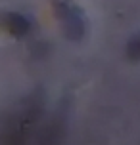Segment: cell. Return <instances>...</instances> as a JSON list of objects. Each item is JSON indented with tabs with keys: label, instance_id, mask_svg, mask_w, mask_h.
<instances>
[{
	"label": "cell",
	"instance_id": "obj_2",
	"mask_svg": "<svg viewBox=\"0 0 140 145\" xmlns=\"http://www.w3.org/2000/svg\"><path fill=\"white\" fill-rule=\"evenodd\" d=\"M6 27L8 31L12 33L14 36H25L29 33V21H27V17H23L19 14H8L6 15Z\"/></svg>",
	"mask_w": 140,
	"mask_h": 145
},
{
	"label": "cell",
	"instance_id": "obj_1",
	"mask_svg": "<svg viewBox=\"0 0 140 145\" xmlns=\"http://www.w3.org/2000/svg\"><path fill=\"white\" fill-rule=\"evenodd\" d=\"M59 17L63 21V29H65V35H69V38H79L83 35V21H81V15H79L77 10L61 4Z\"/></svg>",
	"mask_w": 140,
	"mask_h": 145
},
{
	"label": "cell",
	"instance_id": "obj_3",
	"mask_svg": "<svg viewBox=\"0 0 140 145\" xmlns=\"http://www.w3.org/2000/svg\"><path fill=\"white\" fill-rule=\"evenodd\" d=\"M127 57L133 61H140V35L134 36L131 42L127 44Z\"/></svg>",
	"mask_w": 140,
	"mask_h": 145
}]
</instances>
